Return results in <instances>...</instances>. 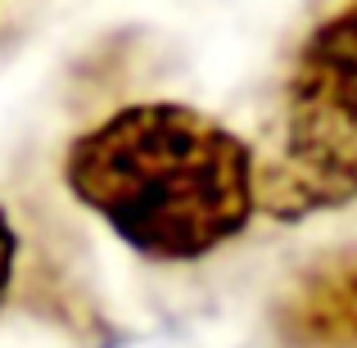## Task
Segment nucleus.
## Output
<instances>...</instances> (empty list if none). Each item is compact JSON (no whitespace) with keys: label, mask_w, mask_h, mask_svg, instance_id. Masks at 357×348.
I'll use <instances>...</instances> for the list:
<instances>
[{"label":"nucleus","mask_w":357,"mask_h":348,"mask_svg":"<svg viewBox=\"0 0 357 348\" xmlns=\"http://www.w3.org/2000/svg\"><path fill=\"white\" fill-rule=\"evenodd\" d=\"M357 199V0L307 23L280 82L276 149L258 158V213L303 222Z\"/></svg>","instance_id":"obj_2"},{"label":"nucleus","mask_w":357,"mask_h":348,"mask_svg":"<svg viewBox=\"0 0 357 348\" xmlns=\"http://www.w3.org/2000/svg\"><path fill=\"white\" fill-rule=\"evenodd\" d=\"M14 276H18V231L9 222V213L0 209V308L14 289Z\"/></svg>","instance_id":"obj_4"},{"label":"nucleus","mask_w":357,"mask_h":348,"mask_svg":"<svg viewBox=\"0 0 357 348\" xmlns=\"http://www.w3.org/2000/svg\"><path fill=\"white\" fill-rule=\"evenodd\" d=\"M63 186L145 262H199L258 213V154L213 114L140 100L63 149Z\"/></svg>","instance_id":"obj_1"},{"label":"nucleus","mask_w":357,"mask_h":348,"mask_svg":"<svg viewBox=\"0 0 357 348\" xmlns=\"http://www.w3.org/2000/svg\"><path fill=\"white\" fill-rule=\"evenodd\" d=\"M280 348H357V249L321 258L271 308Z\"/></svg>","instance_id":"obj_3"}]
</instances>
